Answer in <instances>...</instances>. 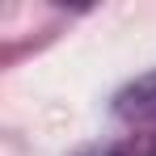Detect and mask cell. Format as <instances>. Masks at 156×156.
I'll return each instance as SVG.
<instances>
[{"label":"cell","mask_w":156,"mask_h":156,"mask_svg":"<svg viewBox=\"0 0 156 156\" xmlns=\"http://www.w3.org/2000/svg\"><path fill=\"white\" fill-rule=\"evenodd\" d=\"M114 114L127 118V122H148V118H156V68L118 89V97H114Z\"/></svg>","instance_id":"cell-1"}]
</instances>
